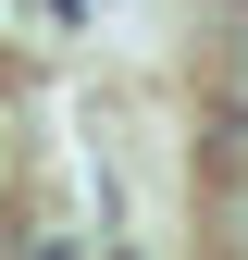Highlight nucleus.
I'll list each match as a JSON object with an SVG mask.
<instances>
[{
	"mask_svg": "<svg viewBox=\"0 0 248 260\" xmlns=\"http://www.w3.org/2000/svg\"><path fill=\"white\" fill-rule=\"evenodd\" d=\"M0 260H25V248H13V223H0Z\"/></svg>",
	"mask_w": 248,
	"mask_h": 260,
	"instance_id": "obj_2",
	"label": "nucleus"
},
{
	"mask_svg": "<svg viewBox=\"0 0 248 260\" xmlns=\"http://www.w3.org/2000/svg\"><path fill=\"white\" fill-rule=\"evenodd\" d=\"M50 13H62V25H100V13H112V0H50Z\"/></svg>",
	"mask_w": 248,
	"mask_h": 260,
	"instance_id": "obj_1",
	"label": "nucleus"
}]
</instances>
